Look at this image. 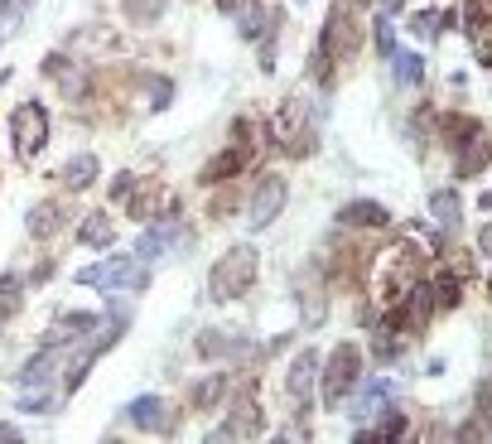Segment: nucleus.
<instances>
[{
	"instance_id": "f3484780",
	"label": "nucleus",
	"mask_w": 492,
	"mask_h": 444,
	"mask_svg": "<svg viewBox=\"0 0 492 444\" xmlns=\"http://www.w3.org/2000/svg\"><path fill=\"white\" fill-rule=\"evenodd\" d=\"M125 421H131L135 430H170V421H164V401H160V396H135L131 406H125Z\"/></svg>"
},
{
	"instance_id": "7ed1b4c3",
	"label": "nucleus",
	"mask_w": 492,
	"mask_h": 444,
	"mask_svg": "<svg viewBox=\"0 0 492 444\" xmlns=\"http://www.w3.org/2000/svg\"><path fill=\"white\" fill-rule=\"evenodd\" d=\"M319 386H323V406L339 411L348 396H353V386L362 382V348L357 343H339V348L329 353V363H319Z\"/></svg>"
},
{
	"instance_id": "2eb2a0df",
	"label": "nucleus",
	"mask_w": 492,
	"mask_h": 444,
	"mask_svg": "<svg viewBox=\"0 0 492 444\" xmlns=\"http://www.w3.org/2000/svg\"><path fill=\"white\" fill-rule=\"evenodd\" d=\"M339 222L343 227H386L391 213H386V203H376V199H353V203L339 208Z\"/></svg>"
},
{
	"instance_id": "6ab92c4d",
	"label": "nucleus",
	"mask_w": 492,
	"mask_h": 444,
	"mask_svg": "<svg viewBox=\"0 0 492 444\" xmlns=\"http://www.w3.org/2000/svg\"><path fill=\"white\" fill-rule=\"evenodd\" d=\"M53 363H59V343H44V353H34L30 363L20 367V382H24V386H44Z\"/></svg>"
},
{
	"instance_id": "4be33fe9",
	"label": "nucleus",
	"mask_w": 492,
	"mask_h": 444,
	"mask_svg": "<svg viewBox=\"0 0 492 444\" xmlns=\"http://www.w3.org/2000/svg\"><path fill=\"white\" fill-rule=\"evenodd\" d=\"M242 164H246V150H227V155L208 160L199 179H203V184H222V179H232L237 170H242Z\"/></svg>"
},
{
	"instance_id": "4468645a",
	"label": "nucleus",
	"mask_w": 492,
	"mask_h": 444,
	"mask_svg": "<svg viewBox=\"0 0 492 444\" xmlns=\"http://www.w3.org/2000/svg\"><path fill=\"white\" fill-rule=\"evenodd\" d=\"M232 435H261V411H256V396H237V406H232V421L213 430V439H232Z\"/></svg>"
},
{
	"instance_id": "c9c22d12",
	"label": "nucleus",
	"mask_w": 492,
	"mask_h": 444,
	"mask_svg": "<svg viewBox=\"0 0 492 444\" xmlns=\"http://www.w3.org/2000/svg\"><path fill=\"white\" fill-rule=\"evenodd\" d=\"M154 111H164L170 106V82H154V102H150Z\"/></svg>"
},
{
	"instance_id": "4c0bfd02",
	"label": "nucleus",
	"mask_w": 492,
	"mask_h": 444,
	"mask_svg": "<svg viewBox=\"0 0 492 444\" xmlns=\"http://www.w3.org/2000/svg\"><path fill=\"white\" fill-rule=\"evenodd\" d=\"M459 439H487V425H463Z\"/></svg>"
},
{
	"instance_id": "5701e85b",
	"label": "nucleus",
	"mask_w": 492,
	"mask_h": 444,
	"mask_svg": "<svg viewBox=\"0 0 492 444\" xmlns=\"http://www.w3.org/2000/svg\"><path fill=\"white\" fill-rule=\"evenodd\" d=\"M97 324H102L97 314H63L59 324L49 328V338H44V343H63V338L73 343V338H82V328H97Z\"/></svg>"
},
{
	"instance_id": "c756f323",
	"label": "nucleus",
	"mask_w": 492,
	"mask_h": 444,
	"mask_svg": "<svg viewBox=\"0 0 492 444\" xmlns=\"http://www.w3.org/2000/svg\"><path fill=\"white\" fill-rule=\"evenodd\" d=\"M430 290H434V304H440V310H454V304L463 300V295H459V290H463L459 275H440V281H434Z\"/></svg>"
},
{
	"instance_id": "e433bc0d",
	"label": "nucleus",
	"mask_w": 492,
	"mask_h": 444,
	"mask_svg": "<svg viewBox=\"0 0 492 444\" xmlns=\"http://www.w3.org/2000/svg\"><path fill=\"white\" fill-rule=\"evenodd\" d=\"M131 189H135V174H116V184H111V193H116V199H125Z\"/></svg>"
},
{
	"instance_id": "a211bd4d",
	"label": "nucleus",
	"mask_w": 492,
	"mask_h": 444,
	"mask_svg": "<svg viewBox=\"0 0 492 444\" xmlns=\"http://www.w3.org/2000/svg\"><path fill=\"white\" fill-rule=\"evenodd\" d=\"M97 174H102V164H97V155H73V160L63 164V184L73 189V193L92 189V184H97Z\"/></svg>"
},
{
	"instance_id": "2f4dec72",
	"label": "nucleus",
	"mask_w": 492,
	"mask_h": 444,
	"mask_svg": "<svg viewBox=\"0 0 492 444\" xmlns=\"http://www.w3.org/2000/svg\"><path fill=\"white\" fill-rule=\"evenodd\" d=\"M478 421H483L487 435H492V377L478 382Z\"/></svg>"
},
{
	"instance_id": "a878e982",
	"label": "nucleus",
	"mask_w": 492,
	"mask_h": 444,
	"mask_svg": "<svg viewBox=\"0 0 492 444\" xmlns=\"http://www.w3.org/2000/svg\"><path fill=\"white\" fill-rule=\"evenodd\" d=\"M227 15L237 20V30H242L246 39H256V34H261V5H256V0H237Z\"/></svg>"
},
{
	"instance_id": "a19ab883",
	"label": "nucleus",
	"mask_w": 492,
	"mask_h": 444,
	"mask_svg": "<svg viewBox=\"0 0 492 444\" xmlns=\"http://www.w3.org/2000/svg\"><path fill=\"white\" fill-rule=\"evenodd\" d=\"M405 5V0H382V10H401Z\"/></svg>"
},
{
	"instance_id": "473e14b6",
	"label": "nucleus",
	"mask_w": 492,
	"mask_h": 444,
	"mask_svg": "<svg viewBox=\"0 0 492 444\" xmlns=\"http://www.w3.org/2000/svg\"><path fill=\"white\" fill-rule=\"evenodd\" d=\"M20 24V5L15 0H0V34H10Z\"/></svg>"
},
{
	"instance_id": "ddd939ff",
	"label": "nucleus",
	"mask_w": 492,
	"mask_h": 444,
	"mask_svg": "<svg viewBox=\"0 0 492 444\" xmlns=\"http://www.w3.org/2000/svg\"><path fill=\"white\" fill-rule=\"evenodd\" d=\"M294 300L304 304V324H309V328H314V324H323V314H329V295H323L319 271H304L300 281H294Z\"/></svg>"
},
{
	"instance_id": "423d86ee",
	"label": "nucleus",
	"mask_w": 492,
	"mask_h": 444,
	"mask_svg": "<svg viewBox=\"0 0 492 444\" xmlns=\"http://www.w3.org/2000/svg\"><path fill=\"white\" fill-rule=\"evenodd\" d=\"M10 135H15V155L34 160L39 150H44V141H49V111L39 102L15 106V116H10Z\"/></svg>"
},
{
	"instance_id": "58836bf2",
	"label": "nucleus",
	"mask_w": 492,
	"mask_h": 444,
	"mask_svg": "<svg viewBox=\"0 0 492 444\" xmlns=\"http://www.w3.org/2000/svg\"><path fill=\"white\" fill-rule=\"evenodd\" d=\"M478 252H483V256H492V222H487L483 232H478Z\"/></svg>"
},
{
	"instance_id": "9d476101",
	"label": "nucleus",
	"mask_w": 492,
	"mask_h": 444,
	"mask_svg": "<svg viewBox=\"0 0 492 444\" xmlns=\"http://www.w3.org/2000/svg\"><path fill=\"white\" fill-rule=\"evenodd\" d=\"M314 382H319V353H314V348H300V357H294L290 372H285V392H290V401H294V415H309Z\"/></svg>"
},
{
	"instance_id": "39448f33",
	"label": "nucleus",
	"mask_w": 492,
	"mask_h": 444,
	"mask_svg": "<svg viewBox=\"0 0 492 444\" xmlns=\"http://www.w3.org/2000/svg\"><path fill=\"white\" fill-rule=\"evenodd\" d=\"M275 131H280V141H285V150H290L294 160L314 155L319 131H314V116H309L304 97H285V106H280V116H275Z\"/></svg>"
},
{
	"instance_id": "f257e3e1",
	"label": "nucleus",
	"mask_w": 492,
	"mask_h": 444,
	"mask_svg": "<svg viewBox=\"0 0 492 444\" xmlns=\"http://www.w3.org/2000/svg\"><path fill=\"white\" fill-rule=\"evenodd\" d=\"M367 0H333L329 10V24H323V53L329 59H353V53L362 49V39H367Z\"/></svg>"
},
{
	"instance_id": "f8f14e48",
	"label": "nucleus",
	"mask_w": 492,
	"mask_h": 444,
	"mask_svg": "<svg viewBox=\"0 0 492 444\" xmlns=\"http://www.w3.org/2000/svg\"><path fill=\"white\" fill-rule=\"evenodd\" d=\"M24 222H30V237L49 242V237H59V232L68 227V203L44 199V203H34L30 213H24Z\"/></svg>"
},
{
	"instance_id": "f03ea898",
	"label": "nucleus",
	"mask_w": 492,
	"mask_h": 444,
	"mask_svg": "<svg viewBox=\"0 0 492 444\" xmlns=\"http://www.w3.org/2000/svg\"><path fill=\"white\" fill-rule=\"evenodd\" d=\"M256 275H261V256H256V246L251 242H237L222 252V261L213 266V275H208V295H213L218 304L222 300H242L251 285H256Z\"/></svg>"
},
{
	"instance_id": "1a4fd4ad",
	"label": "nucleus",
	"mask_w": 492,
	"mask_h": 444,
	"mask_svg": "<svg viewBox=\"0 0 492 444\" xmlns=\"http://www.w3.org/2000/svg\"><path fill=\"white\" fill-rule=\"evenodd\" d=\"M121 328H125V319H116V324H111L107 333H97V338L88 343V348H78V357H73V363L63 367V372H68V377H63V392H68V396H73L82 382H88V372H92V363H97V357H102L107 348H116Z\"/></svg>"
},
{
	"instance_id": "72a5a7b5",
	"label": "nucleus",
	"mask_w": 492,
	"mask_h": 444,
	"mask_svg": "<svg viewBox=\"0 0 492 444\" xmlns=\"http://www.w3.org/2000/svg\"><path fill=\"white\" fill-rule=\"evenodd\" d=\"M20 411H34V415H44V411H49V396H44V392H39V386H34V396H24V401H20Z\"/></svg>"
},
{
	"instance_id": "20e7f679",
	"label": "nucleus",
	"mask_w": 492,
	"mask_h": 444,
	"mask_svg": "<svg viewBox=\"0 0 492 444\" xmlns=\"http://www.w3.org/2000/svg\"><path fill=\"white\" fill-rule=\"evenodd\" d=\"M82 285H102V290H150V266L140 256H111L97 266L78 271Z\"/></svg>"
},
{
	"instance_id": "79ce46f5",
	"label": "nucleus",
	"mask_w": 492,
	"mask_h": 444,
	"mask_svg": "<svg viewBox=\"0 0 492 444\" xmlns=\"http://www.w3.org/2000/svg\"><path fill=\"white\" fill-rule=\"evenodd\" d=\"M15 5H20V10H24V5H34V0H15Z\"/></svg>"
},
{
	"instance_id": "6e6552de",
	"label": "nucleus",
	"mask_w": 492,
	"mask_h": 444,
	"mask_svg": "<svg viewBox=\"0 0 492 444\" xmlns=\"http://www.w3.org/2000/svg\"><path fill=\"white\" fill-rule=\"evenodd\" d=\"M179 242H189V232H184V222H179V217H170V213H164V217H154L150 222V227L145 232H140V242H135V256L140 261H160L164 252H174V246Z\"/></svg>"
},
{
	"instance_id": "dca6fc26",
	"label": "nucleus",
	"mask_w": 492,
	"mask_h": 444,
	"mask_svg": "<svg viewBox=\"0 0 492 444\" xmlns=\"http://www.w3.org/2000/svg\"><path fill=\"white\" fill-rule=\"evenodd\" d=\"M430 217H434V227H440V232H459V222H463V203H459V193H454V189L430 193Z\"/></svg>"
},
{
	"instance_id": "412c9836",
	"label": "nucleus",
	"mask_w": 492,
	"mask_h": 444,
	"mask_svg": "<svg viewBox=\"0 0 492 444\" xmlns=\"http://www.w3.org/2000/svg\"><path fill=\"white\" fill-rule=\"evenodd\" d=\"M357 415H372L376 406H386V396H391V382H382V377H362L357 386Z\"/></svg>"
},
{
	"instance_id": "aec40b11",
	"label": "nucleus",
	"mask_w": 492,
	"mask_h": 444,
	"mask_svg": "<svg viewBox=\"0 0 492 444\" xmlns=\"http://www.w3.org/2000/svg\"><path fill=\"white\" fill-rule=\"evenodd\" d=\"M222 392H227V372H208V377L193 386V411H218Z\"/></svg>"
},
{
	"instance_id": "0eeeda50",
	"label": "nucleus",
	"mask_w": 492,
	"mask_h": 444,
	"mask_svg": "<svg viewBox=\"0 0 492 444\" xmlns=\"http://www.w3.org/2000/svg\"><path fill=\"white\" fill-rule=\"evenodd\" d=\"M285 199H290L285 179H280V174H261L256 193H251V208H246V222H251V227H271V222L285 213Z\"/></svg>"
},
{
	"instance_id": "9b49d317",
	"label": "nucleus",
	"mask_w": 492,
	"mask_h": 444,
	"mask_svg": "<svg viewBox=\"0 0 492 444\" xmlns=\"http://www.w3.org/2000/svg\"><path fill=\"white\" fill-rule=\"evenodd\" d=\"M492 164V135L483 126L469 131V141H459V160H454V174L459 179H478Z\"/></svg>"
},
{
	"instance_id": "cd10ccee",
	"label": "nucleus",
	"mask_w": 492,
	"mask_h": 444,
	"mask_svg": "<svg viewBox=\"0 0 492 444\" xmlns=\"http://www.w3.org/2000/svg\"><path fill=\"white\" fill-rule=\"evenodd\" d=\"M82 242L88 246H111V217L107 213H88V222H82Z\"/></svg>"
},
{
	"instance_id": "393cba45",
	"label": "nucleus",
	"mask_w": 492,
	"mask_h": 444,
	"mask_svg": "<svg viewBox=\"0 0 492 444\" xmlns=\"http://www.w3.org/2000/svg\"><path fill=\"white\" fill-rule=\"evenodd\" d=\"M20 304H24V281H20V275H0V324L15 319Z\"/></svg>"
},
{
	"instance_id": "ea45409f",
	"label": "nucleus",
	"mask_w": 492,
	"mask_h": 444,
	"mask_svg": "<svg viewBox=\"0 0 492 444\" xmlns=\"http://www.w3.org/2000/svg\"><path fill=\"white\" fill-rule=\"evenodd\" d=\"M0 439H20V430L15 425H0Z\"/></svg>"
},
{
	"instance_id": "f704fd0d",
	"label": "nucleus",
	"mask_w": 492,
	"mask_h": 444,
	"mask_svg": "<svg viewBox=\"0 0 492 444\" xmlns=\"http://www.w3.org/2000/svg\"><path fill=\"white\" fill-rule=\"evenodd\" d=\"M44 73H49V78H63V73H68V59H63V53H49V59H44Z\"/></svg>"
},
{
	"instance_id": "b1692460",
	"label": "nucleus",
	"mask_w": 492,
	"mask_h": 444,
	"mask_svg": "<svg viewBox=\"0 0 492 444\" xmlns=\"http://www.w3.org/2000/svg\"><path fill=\"white\" fill-rule=\"evenodd\" d=\"M391 63H396V82H401V88H415V82L425 78V59H420L415 49H396V53H391Z\"/></svg>"
},
{
	"instance_id": "7c9ffc66",
	"label": "nucleus",
	"mask_w": 492,
	"mask_h": 444,
	"mask_svg": "<svg viewBox=\"0 0 492 444\" xmlns=\"http://www.w3.org/2000/svg\"><path fill=\"white\" fill-rule=\"evenodd\" d=\"M473 53H478V63L492 68V20L487 24H473Z\"/></svg>"
},
{
	"instance_id": "bb28decb",
	"label": "nucleus",
	"mask_w": 492,
	"mask_h": 444,
	"mask_svg": "<svg viewBox=\"0 0 492 444\" xmlns=\"http://www.w3.org/2000/svg\"><path fill=\"white\" fill-rule=\"evenodd\" d=\"M164 5H170V0H125V20L131 24H154L164 15Z\"/></svg>"
},
{
	"instance_id": "c85d7f7f",
	"label": "nucleus",
	"mask_w": 492,
	"mask_h": 444,
	"mask_svg": "<svg viewBox=\"0 0 492 444\" xmlns=\"http://www.w3.org/2000/svg\"><path fill=\"white\" fill-rule=\"evenodd\" d=\"M367 34L376 39V53H382V59H391V53H396V30H391L386 15H376V20L367 24Z\"/></svg>"
}]
</instances>
